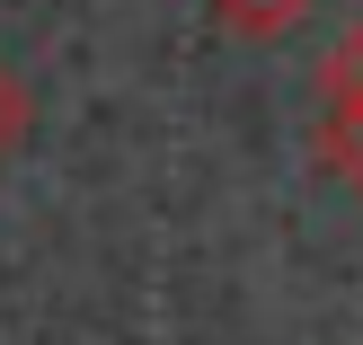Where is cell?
<instances>
[{
    "instance_id": "cell-2",
    "label": "cell",
    "mask_w": 363,
    "mask_h": 345,
    "mask_svg": "<svg viewBox=\"0 0 363 345\" xmlns=\"http://www.w3.org/2000/svg\"><path fill=\"white\" fill-rule=\"evenodd\" d=\"M204 9L222 18L230 35H248V45H275V35H293L319 0H204Z\"/></svg>"
},
{
    "instance_id": "cell-3",
    "label": "cell",
    "mask_w": 363,
    "mask_h": 345,
    "mask_svg": "<svg viewBox=\"0 0 363 345\" xmlns=\"http://www.w3.org/2000/svg\"><path fill=\"white\" fill-rule=\"evenodd\" d=\"M27 124H35V98H27V80H18V71L0 62V169H9V159L27 151Z\"/></svg>"
},
{
    "instance_id": "cell-1",
    "label": "cell",
    "mask_w": 363,
    "mask_h": 345,
    "mask_svg": "<svg viewBox=\"0 0 363 345\" xmlns=\"http://www.w3.org/2000/svg\"><path fill=\"white\" fill-rule=\"evenodd\" d=\"M319 159L354 186L363 204V27H346L319 53Z\"/></svg>"
}]
</instances>
